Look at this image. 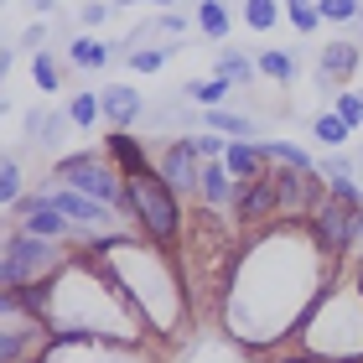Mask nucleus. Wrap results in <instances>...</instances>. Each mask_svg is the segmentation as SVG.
<instances>
[{"label":"nucleus","mask_w":363,"mask_h":363,"mask_svg":"<svg viewBox=\"0 0 363 363\" xmlns=\"http://www.w3.org/2000/svg\"><path fill=\"white\" fill-rule=\"evenodd\" d=\"M125 203L140 213V223L151 228V239H172V234H177V197L161 187L156 177L135 172V177L125 182Z\"/></svg>","instance_id":"obj_1"},{"label":"nucleus","mask_w":363,"mask_h":363,"mask_svg":"<svg viewBox=\"0 0 363 363\" xmlns=\"http://www.w3.org/2000/svg\"><path fill=\"white\" fill-rule=\"evenodd\" d=\"M57 265V250L47 244L42 234H26V239H11L6 244V286H37V280Z\"/></svg>","instance_id":"obj_2"},{"label":"nucleus","mask_w":363,"mask_h":363,"mask_svg":"<svg viewBox=\"0 0 363 363\" xmlns=\"http://www.w3.org/2000/svg\"><path fill=\"white\" fill-rule=\"evenodd\" d=\"M317 239L327 250H353V197H322L317 203Z\"/></svg>","instance_id":"obj_3"},{"label":"nucleus","mask_w":363,"mask_h":363,"mask_svg":"<svg viewBox=\"0 0 363 363\" xmlns=\"http://www.w3.org/2000/svg\"><path fill=\"white\" fill-rule=\"evenodd\" d=\"M62 182H68V187H78V192H89V197H99V203H114V197H120V182H114V172L99 167L94 156L68 161V167H62Z\"/></svg>","instance_id":"obj_4"},{"label":"nucleus","mask_w":363,"mask_h":363,"mask_svg":"<svg viewBox=\"0 0 363 363\" xmlns=\"http://www.w3.org/2000/svg\"><path fill=\"white\" fill-rule=\"evenodd\" d=\"M197 145L192 140H182V145H172V156L161 161V177H167V187L172 192H197L203 187V172H197Z\"/></svg>","instance_id":"obj_5"},{"label":"nucleus","mask_w":363,"mask_h":363,"mask_svg":"<svg viewBox=\"0 0 363 363\" xmlns=\"http://www.w3.org/2000/svg\"><path fill=\"white\" fill-rule=\"evenodd\" d=\"M234 208L244 213V218H265L270 208H280L275 177H250V182H239V192H234Z\"/></svg>","instance_id":"obj_6"},{"label":"nucleus","mask_w":363,"mask_h":363,"mask_svg":"<svg viewBox=\"0 0 363 363\" xmlns=\"http://www.w3.org/2000/svg\"><path fill=\"white\" fill-rule=\"evenodd\" d=\"M47 203H52L68 223H104V203L78 187H62V192H47Z\"/></svg>","instance_id":"obj_7"},{"label":"nucleus","mask_w":363,"mask_h":363,"mask_svg":"<svg viewBox=\"0 0 363 363\" xmlns=\"http://www.w3.org/2000/svg\"><path fill=\"white\" fill-rule=\"evenodd\" d=\"M275 192H280V208H306L311 197V177L296 172V167H275Z\"/></svg>","instance_id":"obj_8"},{"label":"nucleus","mask_w":363,"mask_h":363,"mask_svg":"<svg viewBox=\"0 0 363 363\" xmlns=\"http://www.w3.org/2000/svg\"><path fill=\"white\" fill-rule=\"evenodd\" d=\"M62 228H68V218L47 203V197H37V203L26 208V234H42V239H57Z\"/></svg>","instance_id":"obj_9"},{"label":"nucleus","mask_w":363,"mask_h":363,"mask_svg":"<svg viewBox=\"0 0 363 363\" xmlns=\"http://www.w3.org/2000/svg\"><path fill=\"white\" fill-rule=\"evenodd\" d=\"M223 167L234 172L239 182H250V177L265 172V151H259V145H228V151H223Z\"/></svg>","instance_id":"obj_10"},{"label":"nucleus","mask_w":363,"mask_h":363,"mask_svg":"<svg viewBox=\"0 0 363 363\" xmlns=\"http://www.w3.org/2000/svg\"><path fill=\"white\" fill-rule=\"evenodd\" d=\"M99 104H104V114H109L114 125H130V120H135V109H140V99L130 94V89H109Z\"/></svg>","instance_id":"obj_11"},{"label":"nucleus","mask_w":363,"mask_h":363,"mask_svg":"<svg viewBox=\"0 0 363 363\" xmlns=\"http://www.w3.org/2000/svg\"><path fill=\"white\" fill-rule=\"evenodd\" d=\"M259 151H265V161H280V167H296V172H306V151H301V145H291V140L259 145Z\"/></svg>","instance_id":"obj_12"},{"label":"nucleus","mask_w":363,"mask_h":363,"mask_svg":"<svg viewBox=\"0 0 363 363\" xmlns=\"http://www.w3.org/2000/svg\"><path fill=\"white\" fill-rule=\"evenodd\" d=\"M228 89H234L228 78H208V84H187V99H197V104H218Z\"/></svg>","instance_id":"obj_13"},{"label":"nucleus","mask_w":363,"mask_h":363,"mask_svg":"<svg viewBox=\"0 0 363 363\" xmlns=\"http://www.w3.org/2000/svg\"><path fill=\"white\" fill-rule=\"evenodd\" d=\"M348 68H353V47H327V52H322V73L348 78Z\"/></svg>","instance_id":"obj_14"},{"label":"nucleus","mask_w":363,"mask_h":363,"mask_svg":"<svg viewBox=\"0 0 363 363\" xmlns=\"http://www.w3.org/2000/svg\"><path fill=\"white\" fill-rule=\"evenodd\" d=\"M228 167H203V197H213V203H228V182H223Z\"/></svg>","instance_id":"obj_15"},{"label":"nucleus","mask_w":363,"mask_h":363,"mask_svg":"<svg viewBox=\"0 0 363 363\" xmlns=\"http://www.w3.org/2000/svg\"><path fill=\"white\" fill-rule=\"evenodd\" d=\"M197 21H203V31H208V37H223V31H228V16H223V6H213V0H203Z\"/></svg>","instance_id":"obj_16"},{"label":"nucleus","mask_w":363,"mask_h":363,"mask_svg":"<svg viewBox=\"0 0 363 363\" xmlns=\"http://www.w3.org/2000/svg\"><path fill=\"white\" fill-rule=\"evenodd\" d=\"M114 156H120L125 167H130V177H135V172H145V156H140V145H135V140L114 135Z\"/></svg>","instance_id":"obj_17"},{"label":"nucleus","mask_w":363,"mask_h":363,"mask_svg":"<svg viewBox=\"0 0 363 363\" xmlns=\"http://www.w3.org/2000/svg\"><path fill=\"white\" fill-rule=\"evenodd\" d=\"M244 16H250L255 31H270L275 26V0H250V11H244Z\"/></svg>","instance_id":"obj_18"},{"label":"nucleus","mask_w":363,"mask_h":363,"mask_svg":"<svg viewBox=\"0 0 363 363\" xmlns=\"http://www.w3.org/2000/svg\"><path fill=\"white\" fill-rule=\"evenodd\" d=\"M317 135H322L327 145H337L342 135H348V120H342V114H322V120H317Z\"/></svg>","instance_id":"obj_19"},{"label":"nucleus","mask_w":363,"mask_h":363,"mask_svg":"<svg viewBox=\"0 0 363 363\" xmlns=\"http://www.w3.org/2000/svg\"><path fill=\"white\" fill-rule=\"evenodd\" d=\"M203 125H213V130H223V135H250V120H239V114H208Z\"/></svg>","instance_id":"obj_20"},{"label":"nucleus","mask_w":363,"mask_h":363,"mask_svg":"<svg viewBox=\"0 0 363 363\" xmlns=\"http://www.w3.org/2000/svg\"><path fill=\"white\" fill-rule=\"evenodd\" d=\"M259 68H265L270 78H291V73H296V62H291L286 52H265V57H259Z\"/></svg>","instance_id":"obj_21"},{"label":"nucleus","mask_w":363,"mask_h":363,"mask_svg":"<svg viewBox=\"0 0 363 363\" xmlns=\"http://www.w3.org/2000/svg\"><path fill=\"white\" fill-rule=\"evenodd\" d=\"M363 6H358V0H322V16H327V21H348V16H358Z\"/></svg>","instance_id":"obj_22"},{"label":"nucleus","mask_w":363,"mask_h":363,"mask_svg":"<svg viewBox=\"0 0 363 363\" xmlns=\"http://www.w3.org/2000/svg\"><path fill=\"white\" fill-rule=\"evenodd\" d=\"M218 78H228V84H234V78H250V57H239V52H228V57L218 62Z\"/></svg>","instance_id":"obj_23"},{"label":"nucleus","mask_w":363,"mask_h":363,"mask_svg":"<svg viewBox=\"0 0 363 363\" xmlns=\"http://www.w3.org/2000/svg\"><path fill=\"white\" fill-rule=\"evenodd\" d=\"M73 62H84V68H99V62H104V47H94V42H73Z\"/></svg>","instance_id":"obj_24"},{"label":"nucleus","mask_w":363,"mask_h":363,"mask_svg":"<svg viewBox=\"0 0 363 363\" xmlns=\"http://www.w3.org/2000/svg\"><path fill=\"white\" fill-rule=\"evenodd\" d=\"M99 109H104V104H99V99H73V109H68V120H73V125H89V120H94V114H99Z\"/></svg>","instance_id":"obj_25"},{"label":"nucleus","mask_w":363,"mask_h":363,"mask_svg":"<svg viewBox=\"0 0 363 363\" xmlns=\"http://www.w3.org/2000/svg\"><path fill=\"white\" fill-rule=\"evenodd\" d=\"M37 140H47V145L62 140V114H42L37 120Z\"/></svg>","instance_id":"obj_26"},{"label":"nucleus","mask_w":363,"mask_h":363,"mask_svg":"<svg viewBox=\"0 0 363 363\" xmlns=\"http://www.w3.org/2000/svg\"><path fill=\"white\" fill-rule=\"evenodd\" d=\"M16 187H21V172H16V161H6V172H0V197H16Z\"/></svg>","instance_id":"obj_27"},{"label":"nucleus","mask_w":363,"mask_h":363,"mask_svg":"<svg viewBox=\"0 0 363 363\" xmlns=\"http://www.w3.org/2000/svg\"><path fill=\"white\" fill-rule=\"evenodd\" d=\"M57 84V68H52V57H37V89H52Z\"/></svg>","instance_id":"obj_28"},{"label":"nucleus","mask_w":363,"mask_h":363,"mask_svg":"<svg viewBox=\"0 0 363 363\" xmlns=\"http://www.w3.org/2000/svg\"><path fill=\"white\" fill-rule=\"evenodd\" d=\"M337 114H342L348 125H363V104H358V99H342V104H337Z\"/></svg>","instance_id":"obj_29"},{"label":"nucleus","mask_w":363,"mask_h":363,"mask_svg":"<svg viewBox=\"0 0 363 363\" xmlns=\"http://www.w3.org/2000/svg\"><path fill=\"white\" fill-rule=\"evenodd\" d=\"M161 57H167V52H135V57H130V62H135V68H140V73H156V68H161Z\"/></svg>","instance_id":"obj_30"},{"label":"nucleus","mask_w":363,"mask_h":363,"mask_svg":"<svg viewBox=\"0 0 363 363\" xmlns=\"http://www.w3.org/2000/svg\"><path fill=\"white\" fill-rule=\"evenodd\" d=\"M291 16H296V26H317V11H311V6H301V0L291 6Z\"/></svg>","instance_id":"obj_31"},{"label":"nucleus","mask_w":363,"mask_h":363,"mask_svg":"<svg viewBox=\"0 0 363 363\" xmlns=\"http://www.w3.org/2000/svg\"><path fill=\"white\" fill-rule=\"evenodd\" d=\"M192 145H197V156H218V135H197Z\"/></svg>","instance_id":"obj_32"},{"label":"nucleus","mask_w":363,"mask_h":363,"mask_svg":"<svg viewBox=\"0 0 363 363\" xmlns=\"http://www.w3.org/2000/svg\"><path fill=\"white\" fill-rule=\"evenodd\" d=\"M363 244V208H353V250Z\"/></svg>","instance_id":"obj_33"},{"label":"nucleus","mask_w":363,"mask_h":363,"mask_svg":"<svg viewBox=\"0 0 363 363\" xmlns=\"http://www.w3.org/2000/svg\"><path fill=\"white\" fill-rule=\"evenodd\" d=\"M120 6H167V0H120Z\"/></svg>","instance_id":"obj_34"},{"label":"nucleus","mask_w":363,"mask_h":363,"mask_svg":"<svg viewBox=\"0 0 363 363\" xmlns=\"http://www.w3.org/2000/svg\"><path fill=\"white\" fill-rule=\"evenodd\" d=\"M358 26H363V11H358Z\"/></svg>","instance_id":"obj_35"}]
</instances>
